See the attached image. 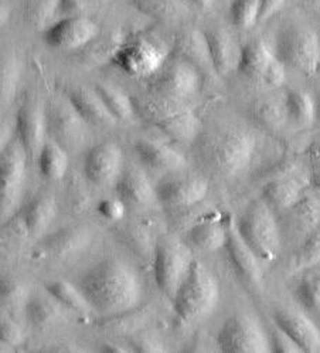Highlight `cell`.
I'll list each match as a JSON object with an SVG mask.
<instances>
[{
    "instance_id": "cell-47",
    "label": "cell",
    "mask_w": 320,
    "mask_h": 353,
    "mask_svg": "<svg viewBox=\"0 0 320 353\" xmlns=\"http://www.w3.org/2000/svg\"><path fill=\"white\" fill-rule=\"evenodd\" d=\"M286 0H259V21H265L277 14Z\"/></svg>"
},
{
    "instance_id": "cell-10",
    "label": "cell",
    "mask_w": 320,
    "mask_h": 353,
    "mask_svg": "<svg viewBox=\"0 0 320 353\" xmlns=\"http://www.w3.org/2000/svg\"><path fill=\"white\" fill-rule=\"evenodd\" d=\"M169 59L167 52L146 37H136L115 50L111 61L120 71L136 79H151Z\"/></svg>"
},
{
    "instance_id": "cell-27",
    "label": "cell",
    "mask_w": 320,
    "mask_h": 353,
    "mask_svg": "<svg viewBox=\"0 0 320 353\" xmlns=\"http://www.w3.org/2000/svg\"><path fill=\"white\" fill-rule=\"evenodd\" d=\"M175 53L178 57L191 63L197 68L210 67L214 70L210 60L204 32L194 29H186L180 32L175 40Z\"/></svg>"
},
{
    "instance_id": "cell-52",
    "label": "cell",
    "mask_w": 320,
    "mask_h": 353,
    "mask_svg": "<svg viewBox=\"0 0 320 353\" xmlns=\"http://www.w3.org/2000/svg\"><path fill=\"white\" fill-rule=\"evenodd\" d=\"M8 16H9V9L2 5V24L8 23Z\"/></svg>"
},
{
    "instance_id": "cell-8",
    "label": "cell",
    "mask_w": 320,
    "mask_h": 353,
    "mask_svg": "<svg viewBox=\"0 0 320 353\" xmlns=\"http://www.w3.org/2000/svg\"><path fill=\"white\" fill-rule=\"evenodd\" d=\"M217 346L227 353H268L270 349L269 334L261 322L248 314L230 316L217 334Z\"/></svg>"
},
{
    "instance_id": "cell-35",
    "label": "cell",
    "mask_w": 320,
    "mask_h": 353,
    "mask_svg": "<svg viewBox=\"0 0 320 353\" xmlns=\"http://www.w3.org/2000/svg\"><path fill=\"white\" fill-rule=\"evenodd\" d=\"M131 3L138 12L163 21L179 19L187 12L182 0H132Z\"/></svg>"
},
{
    "instance_id": "cell-18",
    "label": "cell",
    "mask_w": 320,
    "mask_h": 353,
    "mask_svg": "<svg viewBox=\"0 0 320 353\" xmlns=\"http://www.w3.org/2000/svg\"><path fill=\"white\" fill-rule=\"evenodd\" d=\"M226 248L230 263L235 274L239 276V280L251 287H262L264 276L259 265L261 260L239 236L237 227H231L228 230V240Z\"/></svg>"
},
{
    "instance_id": "cell-46",
    "label": "cell",
    "mask_w": 320,
    "mask_h": 353,
    "mask_svg": "<svg viewBox=\"0 0 320 353\" xmlns=\"http://www.w3.org/2000/svg\"><path fill=\"white\" fill-rule=\"evenodd\" d=\"M0 339H2V342L6 345L17 346L19 343L23 342L24 334L21 327L16 322L3 319L2 326H0Z\"/></svg>"
},
{
    "instance_id": "cell-31",
    "label": "cell",
    "mask_w": 320,
    "mask_h": 353,
    "mask_svg": "<svg viewBox=\"0 0 320 353\" xmlns=\"http://www.w3.org/2000/svg\"><path fill=\"white\" fill-rule=\"evenodd\" d=\"M286 118L297 125L308 127L313 123L317 115V108L312 95L302 90H290L285 97Z\"/></svg>"
},
{
    "instance_id": "cell-34",
    "label": "cell",
    "mask_w": 320,
    "mask_h": 353,
    "mask_svg": "<svg viewBox=\"0 0 320 353\" xmlns=\"http://www.w3.org/2000/svg\"><path fill=\"white\" fill-rule=\"evenodd\" d=\"M60 0H24L23 19L30 28L45 30L50 28V21L58 13Z\"/></svg>"
},
{
    "instance_id": "cell-21",
    "label": "cell",
    "mask_w": 320,
    "mask_h": 353,
    "mask_svg": "<svg viewBox=\"0 0 320 353\" xmlns=\"http://www.w3.org/2000/svg\"><path fill=\"white\" fill-rule=\"evenodd\" d=\"M135 152L140 162L149 169L160 173L180 172L187 166V162L176 149L152 141H138Z\"/></svg>"
},
{
    "instance_id": "cell-11",
    "label": "cell",
    "mask_w": 320,
    "mask_h": 353,
    "mask_svg": "<svg viewBox=\"0 0 320 353\" xmlns=\"http://www.w3.org/2000/svg\"><path fill=\"white\" fill-rule=\"evenodd\" d=\"M200 71L180 57H169L162 68L149 79V91L155 95L184 99L200 91Z\"/></svg>"
},
{
    "instance_id": "cell-17",
    "label": "cell",
    "mask_w": 320,
    "mask_h": 353,
    "mask_svg": "<svg viewBox=\"0 0 320 353\" xmlns=\"http://www.w3.org/2000/svg\"><path fill=\"white\" fill-rule=\"evenodd\" d=\"M209 182L202 176L166 181L156 186L158 201L167 208H187L203 201L209 193Z\"/></svg>"
},
{
    "instance_id": "cell-55",
    "label": "cell",
    "mask_w": 320,
    "mask_h": 353,
    "mask_svg": "<svg viewBox=\"0 0 320 353\" xmlns=\"http://www.w3.org/2000/svg\"><path fill=\"white\" fill-rule=\"evenodd\" d=\"M319 72H320V68H319Z\"/></svg>"
},
{
    "instance_id": "cell-49",
    "label": "cell",
    "mask_w": 320,
    "mask_h": 353,
    "mask_svg": "<svg viewBox=\"0 0 320 353\" xmlns=\"http://www.w3.org/2000/svg\"><path fill=\"white\" fill-rule=\"evenodd\" d=\"M136 350L140 352H163L164 350V345L159 341H156L155 338H143L142 341H139Z\"/></svg>"
},
{
    "instance_id": "cell-3",
    "label": "cell",
    "mask_w": 320,
    "mask_h": 353,
    "mask_svg": "<svg viewBox=\"0 0 320 353\" xmlns=\"http://www.w3.org/2000/svg\"><path fill=\"white\" fill-rule=\"evenodd\" d=\"M135 114L153 123L164 135L178 142H190L199 137L200 121L194 112L173 99L152 94V97L134 98Z\"/></svg>"
},
{
    "instance_id": "cell-54",
    "label": "cell",
    "mask_w": 320,
    "mask_h": 353,
    "mask_svg": "<svg viewBox=\"0 0 320 353\" xmlns=\"http://www.w3.org/2000/svg\"><path fill=\"white\" fill-rule=\"evenodd\" d=\"M98 2H112V0H98Z\"/></svg>"
},
{
    "instance_id": "cell-14",
    "label": "cell",
    "mask_w": 320,
    "mask_h": 353,
    "mask_svg": "<svg viewBox=\"0 0 320 353\" xmlns=\"http://www.w3.org/2000/svg\"><path fill=\"white\" fill-rule=\"evenodd\" d=\"M100 32V26L94 20L85 16H71L47 28L43 39L50 48L74 52L92 43Z\"/></svg>"
},
{
    "instance_id": "cell-43",
    "label": "cell",
    "mask_w": 320,
    "mask_h": 353,
    "mask_svg": "<svg viewBox=\"0 0 320 353\" xmlns=\"http://www.w3.org/2000/svg\"><path fill=\"white\" fill-rule=\"evenodd\" d=\"M98 212H100V214L104 219L109 221H120L125 217L127 205L119 197L107 199V200H103L100 206H98Z\"/></svg>"
},
{
    "instance_id": "cell-1",
    "label": "cell",
    "mask_w": 320,
    "mask_h": 353,
    "mask_svg": "<svg viewBox=\"0 0 320 353\" xmlns=\"http://www.w3.org/2000/svg\"><path fill=\"white\" fill-rule=\"evenodd\" d=\"M94 314L111 318L135 310L143 299L145 285L138 270L119 259L92 265L78 281Z\"/></svg>"
},
{
    "instance_id": "cell-5",
    "label": "cell",
    "mask_w": 320,
    "mask_h": 353,
    "mask_svg": "<svg viewBox=\"0 0 320 353\" xmlns=\"http://www.w3.org/2000/svg\"><path fill=\"white\" fill-rule=\"evenodd\" d=\"M173 308L183 322H194L211 315L220 301V285L213 272L200 261L193 268L173 296Z\"/></svg>"
},
{
    "instance_id": "cell-50",
    "label": "cell",
    "mask_w": 320,
    "mask_h": 353,
    "mask_svg": "<svg viewBox=\"0 0 320 353\" xmlns=\"http://www.w3.org/2000/svg\"><path fill=\"white\" fill-rule=\"evenodd\" d=\"M310 162L313 166L314 181L320 182V143H316L310 149Z\"/></svg>"
},
{
    "instance_id": "cell-4",
    "label": "cell",
    "mask_w": 320,
    "mask_h": 353,
    "mask_svg": "<svg viewBox=\"0 0 320 353\" xmlns=\"http://www.w3.org/2000/svg\"><path fill=\"white\" fill-rule=\"evenodd\" d=\"M237 230L255 256L265 263L275 261L282 248L279 224L264 199L255 200L241 214Z\"/></svg>"
},
{
    "instance_id": "cell-45",
    "label": "cell",
    "mask_w": 320,
    "mask_h": 353,
    "mask_svg": "<svg viewBox=\"0 0 320 353\" xmlns=\"http://www.w3.org/2000/svg\"><path fill=\"white\" fill-rule=\"evenodd\" d=\"M286 80V65L275 56L274 61L270 63V65L268 67L262 83H265L266 85L273 87V88H278L281 85H284Z\"/></svg>"
},
{
    "instance_id": "cell-33",
    "label": "cell",
    "mask_w": 320,
    "mask_h": 353,
    "mask_svg": "<svg viewBox=\"0 0 320 353\" xmlns=\"http://www.w3.org/2000/svg\"><path fill=\"white\" fill-rule=\"evenodd\" d=\"M95 90L100 94L103 103L118 122L128 121L135 115L134 98H131L122 90L108 83H96Z\"/></svg>"
},
{
    "instance_id": "cell-13",
    "label": "cell",
    "mask_w": 320,
    "mask_h": 353,
    "mask_svg": "<svg viewBox=\"0 0 320 353\" xmlns=\"http://www.w3.org/2000/svg\"><path fill=\"white\" fill-rule=\"evenodd\" d=\"M16 137L23 145L29 159L39 158L40 150L45 145L47 121H45V104L41 103L40 97L29 94L21 103L16 115Z\"/></svg>"
},
{
    "instance_id": "cell-30",
    "label": "cell",
    "mask_w": 320,
    "mask_h": 353,
    "mask_svg": "<svg viewBox=\"0 0 320 353\" xmlns=\"http://www.w3.org/2000/svg\"><path fill=\"white\" fill-rule=\"evenodd\" d=\"M187 236L189 241L195 248L203 251H217L226 247L228 230L217 221H203L193 225Z\"/></svg>"
},
{
    "instance_id": "cell-48",
    "label": "cell",
    "mask_w": 320,
    "mask_h": 353,
    "mask_svg": "<svg viewBox=\"0 0 320 353\" xmlns=\"http://www.w3.org/2000/svg\"><path fill=\"white\" fill-rule=\"evenodd\" d=\"M85 9L84 0H60L58 13L64 14L65 17L71 16H81L80 12Z\"/></svg>"
},
{
    "instance_id": "cell-23",
    "label": "cell",
    "mask_w": 320,
    "mask_h": 353,
    "mask_svg": "<svg viewBox=\"0 0 320 353\" xmlns=\"http://www.w3.org/2000/svg\"><path fill=\"white\" fill-rule=\"evenodd\" d=\"M306 185L298 178H282L268 182L262 189V199L273 210L288 212L305 196Z\"/></svg>"
},
{
    "instance_id": "cell-32",
    "label": "cell",
    "mask_w": 320,
    "mask_h": 353,
    "mask_svg": "<svg viewBox=\"0 0 320 353\" xmlns=\"http://www.w3.org/2000/svg\"><path fill=\"white\" fill-rule=\"evenodd\" d=\"M292 227L306 237L317 230L320 224V200L313 196H303L297 205L289 209Z\"/></svg>"
},
{
    "instance_id": "cell-41",
    "label": "cell",
    "mask_w": 320,
    "mask_h": 353,
    "mask_svg": "<svg viewBox=\"0 0 320 353\" xmlns=\"http://www.w3.org/2000/svg\"><path fill=\"white\" fill-rule=\"evenodd\" d=\"M253 117L262 127L278 128L286 118L285 105H279L275 101H261L254 107Z\"/></svg>"
},
{
    "instance_id": "cell-20",
    "label": "cell",
    "mask_w": 320,
    "mask_h": 353,
    "mask_svg": "<svg viewBox=\"0 0 320 353\" xmlns=\"http://www.w3.org/2000/svg\"><path fill=\"white\" fill-rule=\"evenodd\" d=\"M274 322L303 352H320V331L305 314L293 310H278L274 314Z\"/></svg>"
},
{
    "instance_id": "cell-29",
    "label": "cell",
    "mask_w": 320,
    "mask_h": 353,
    "mask_svg": "<svg viewBox=\"0 0 320 353\" xmlns=\"http://www.w3.org/2000/svg\"><path fill=\"white\" fill-rule=\"evenodd\" d=\"M39 169L48 181L63 179L68 170V150L54 141L45 142L37 158Z\"/></svg>"
},
{
    "instance_id": "cell-53",
    "label": "cell",
    "mask_w": 320,
    "mask_h": 353,
    "mask_svg": "<svg viewBox=\"0 0 320 353\" xmlns=\"http://www.w3.org/2000/svg\"><path fill=\"white\" fill-rule=\"evenodd\" d=\"M105 350H108V352H127L125 347H120V346H105Z\"/></svg>"
},
{
    "instance_id": "cell-44",
    "label": "cell",
    "mask_w": 320,
    "mask_h": 353,
    "mask_svg": "<svg viewBox=\"0 0 320 353\" xmlns=\"http://www.w3.org/2000/svg\"><path fill=\"white\" fill-rule=\"evenodd\" d=\"M26 301V292L23 287L17 283H3L2 287V302L6 308L16 310L17 307L23 305Z\"/></svg>"
},
{
    "instance_id": "cell-9",
    "label": "cell",
    "mask_w": 320,
    "mask_h": 353,
    "mask_svg": "<svg viewBox=\"0 0 320 353\" xmlns=\"http://www.w3.org/2000/svg\"><path fill=\"white\" fill-rule=\"evenodd\" d=\"M29 155L24 150L23 145L19 141L10 142L2 148L0 155V213L2 220H9L17 210L24 181H26Z\"/></svg>"
},
{
    "instance_id": "cell-40",
    "label": "cell",
    "mask_w": 320,
    "mask_h": 353,
    "mask_svg": "<svg viewBox=\"0 0 320 353\" xmlns=\"http://www.w3.org/2000/svg\"><path fill=\"white\" fill-rule=\"evenodd\" d=\"M320 264V229L310 233L295 254L293 265L297 270H306Z\"/></svg>"
},
{
    "instance_id": "cell-42",
    "label": "cell",
    "mask_w": 320,
    "mask_h": 353,
    "mask_svg": "<svg viewBox=\"0 0 320 353\" xmlns=\"http://www.w3.org/2000/svg\"><path fill=\"white\" fill-rule=\"evenodd\" d=\"M269 339H270V349H273V352H278V353H302L303 352L302 347L277 325L273 330V332L269 334Z\"/></svg>"
},
{
    "instance_id": "cell-16",
    "label": "cell",
    "mask_w": 320,
    "mask_h": 353,
    "mask_svg": "<svg viewBox=\"0 0 320 353\" xmlns=\"http://www.w3.org/2000/svg\"><path fill=\"white\" fill-rule=\"evenodd\" d=\"M58 88L74 110L88 123V127L111 128L118 123L95 88L92 90L74 81L58 83Z\"/></svg>"
},
{
    "instance_id": "cell-38",
    "label": "cell",
    "mask_w": 320,
    "mask_h": 353,
    "mask_svg": "<svg viewBox=\"0 0 320 353\" xmlns=\"http://www.w3.org/2000/svg\"><path fill=\"white\" fill-rule=\"evenodd\" d=\"M61 307L56 301V304H50V301L43 298H33L26 302V315L29 321L37 327L50 326L60 319Z\"/></svg>"
},
{
    "instance_id": "cell-36",
    "label": "cell",
    "mask_w": 320,
    "mask_h": 353,
    "mask_svg": "<svg viewBox=\"0 0 320 353\" xmlns=\"http://www.w3.org/2000/svg\"><path fill=\"white\" fill-rule=\"evenodd\" d=\"M293 294L305 310L320 314V272L305 275L298 281Z\"/></svg>"
},
{
    "instance_id": "cell-26",
    "label": "cell",
    "mask_w": 320,
    "mask_h": 353,
    "mask_svg": "<svg viewBox=\"0 0 320 353\" xmlns=\"http://www.w3.org/2000/svg\"><path fill=\"white\" fill-rule=\"evenodd\" d=\"M92 240V232L87 225L70 227L48 237L43 245L48 254L56 257H70L85 250Z\"/></svg>"
},
{
    "instance_id": "cell-22",
    "label": "cell",
    "mask_w": 320,
    "mask_h": 353,
    "mask_svg": "<svg viewBox=\"0 0 320 353\" xmlns=\"http://www.w3.org/2000/svg\"><path fill=\"white\" fill-rule=\"evenodd\" d=\"M204 37L214 71L221 77H226L233 70H237L239 52L231 36L223 29L214 28L206 30Z\"/></svg>"
},
{
    "instance_id": "cell-19",
    "label": "cell",
    "mask_w": 320,
    "mask_h": 353,
    "mask_svg": "<svg viewBox=\"0 0 320 353\" xmlns=\"http://www.w3.org/2000/svg\"><path fill=\"white\" fill-rule=\"evenodd\" d=\"M115 190L118 197L131 208H147L158 200L156 188L139 168L124 169L115 183Z\"/></svg>"
},
{
    "instance_id": "cell-51",
    "label": "cell",
    "mask_w": 320,
    "mask_h": 353,
    "mask_svg": "<svg viewBox=\"0 0 320 353\" xmlns=\"http://www.w3.org/2000/svg\"><path fill=\"white\" fill-rule=\"evenodd\" d=\"M189 2L200 9H209L213 5V0H189Z\"/></svg>"
},
{
    "instance_id": "cell-2",
    "label": "cell",
    "mask_w": 320,
    "mask_h": 353,
    "mask_svg": "<svg viewBox=\"0 0 320 353\" xmlns=\"http://www.w3.org/2000/svg\"><path fill=\"white\" fill-rule=\"evenodd\" d=\"M257 149L253 132L241 128H226L207 135L200 145L203 162L220 176H235L248 168Z\"/></svg>"
},
{
    "instance_id": "cell-6",
    "label": "cell",
    "mask_w": 320,
    "mask_h": 353,
    "mask_svg": "<svg viewBox=\"0 0 320 353\" xmlns=\"http://www.w3.org/2000/svg\"><path fill=\"white\" fill-rule=\"evenodd\" d=\"M194 256L190 247L176 237H162L155 247L153 272L159 290L173 299L189 276Z\"/></svg>"
},
{
    "instance_id": "cell-7",
    "label": "cell",
    "mask_w": 320,
    "mask_h": 353,
    "mask_svg": "<svg viewBox=\"0 0 320 353\" xmlns=\"http://www.w3.org/2000/svg\"><path fill=\"white\" fill-rule=\"evenodd\" d=\"M275 56L290 68L303 74L319 72L320 37L302 26H286L275 40Z\"/></svg>"
},
{
    "instance_id": "cell-37",
    "label": "cell",
    "mask_w": 320,
    "mask_h": 353,
    "mask_svg": "<svg viewBox=\"0 0 320 353\" xmlns=\"http://www.w3.org/2000/svg\"><path fill=\"white\" fill-rule=\"evenodd\" d=\"M20 81V65L17 59L6 57L2 60V70H0V101L2 107H9L17 92Z\"/></svg>"
},
{
    "instance_id": "cell-25",
    "label": "cell",
    "mask_w": 320,
    "mask_h": 353,
    "mask_svg": "<svg viewBox=\"0 0 320 353\" xmlns=\"http://www.w3.org/2000/svg\"><path fill=\"white\" fill-rule=\"evenodd\" d=\"M275 53L264 41L253 40L239 50V60L237 70L250 80L262 81L264 75L274 61Z\"/></svg>"
},
{
    "instance_id": "cell-24",
    "label": "cell",
    "mask_w": 320,
    "mask_h": 353,
    "mask_svg": "<svg viewBox=\"0 0 320 353\" xmlns=\"http://www.w3.org/2000/svg\"><path fill=\"white\" fill-rule=\"evenodd\" d=\"M57 214V201L53 194L41 193L30 200L24 208L23 223L29 234L34 237L43 236L52 225Z\"/></svg>"
},
{
    "instance_id": "cell-12",
    "label": "cell",
    "mask_w": 320,
    "mask_h": 353,
    "mask_svg": "<svg viewBox=\"0 0 320 353\" xmlns=\"http://www.w3.org/2000/svg\"><path fill=\"white\" fill-rule=\"evenodd\" d=\"M47 135L65 150L81 149L88 137V123L64 99H50L45 104Z\"/></svg>"
},
{
    "instance_id": "cell-15",
    "label": "cell",
    "mask_w": 320,
    "mask_h": 353,
    "mask_svg": "<svg viewBox=\"0 0 320 353\" xmlns=\"http://www.w3.org/2000/svg\"><path fill=\"white\" fill-rule=\"evenodd\" d=\"M84 174L95 186H112L124 172V154L119 145L104 142L91 148L84 159Z\"/></svg>"
},
{
    "instance_id": "cell-39",
    "label": "cell",
    "mask_w": 320,
    "mask_h": 353,
    "mask_svg": "<svg viewBox=\"0 0 320 353\" xmlns=\"http://www.w3.org/2000/svg\"><path fill=\"white\" fill-rule=\"evenodd\" d=\"M230 19L238 29H250L259 23V0H233Z\"/></svg>"
},
{
    "instance_id": "cell-28",
    "label": "cell",
    "mask_w": 320,
    "mask_h": 353,
    "mask_svg": "<svg viewBox=\"0 0 320 353\" xmlns=\"http://www.w3.org/2000/svg\"><path fill=\"white\" fill-rule=\"evenodd\" d=\"M45 291L65 310L80 315L94 314L88 299L78 285H74L65 280H54L45 283Z\"/></svg>"
}]
</instances>
